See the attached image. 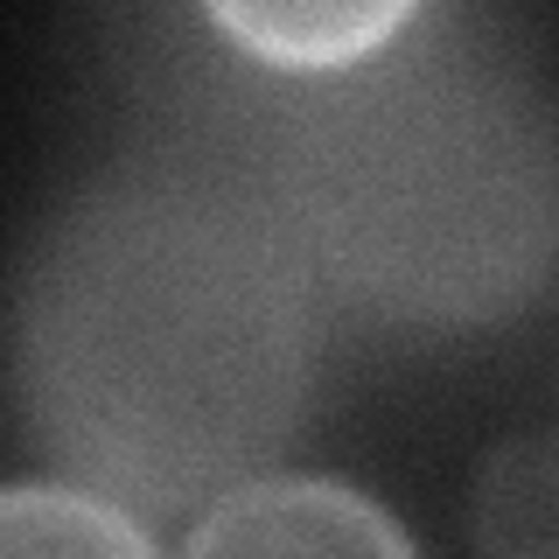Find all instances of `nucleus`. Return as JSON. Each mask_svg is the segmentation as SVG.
I'll list each match as a JSON object with an SVG mask.
<instances>
[{"instance_id": "obj_4", "label": "nucleus", "mask_w": 559, "mask_h": 559, "mask_svg": "<svg viewBox=\"0 0 559 559\" xmlns=\"http://www.w3.org/2000/svg\"><path fill=\"white\" fill-rule=\"evenodd\" d=\"M0 559H154L133 511L70 483L0 489Z\"/></svg>"}, {"instance_id": "obj_3", "label": "nucleus", "mask_w": 559, "mask_h": 559, "mask_svg": "<svg viewBox=\"0 0 559 559\" xmlns=\"http://www.w3.org/2000/svg\"><path fill=\"white\" fill-rule=\"evenodd\" d=\"M419 22L406 0H266V8H210V28L231 35L252 63L273 70H364Z\"/></svg>"}, {"instance_id": "obj_1", "label": "nucleus", "mask_w": 559, "mask_h": 559, "mask_svg": "<svg viewBox=\"0 0 559 559\" xmlns=\"http://www.w3.org/2000/svg\"><path fill=\"white\" fill-rule=\"evenodd\" d=\"M14 378L49 454L119 511L259 483L314 392V280L266 203L203 175H112L35 238Z\"/></svg>"}, {"instance_id": "obj_2", "label": "nucleus", "mask_w": 559, "mask_h": 559, "mask_svg": "<svg viewBox=\"0 0 559 559\" xmlns=\"http://www.w3.org/2000/svg\"><path fill=\"white\" fill-rule=\"evenodd\" d=\"M182 559H413V538L364 489L259 476L210 503Z\"/></svg>"}]
</instances>
